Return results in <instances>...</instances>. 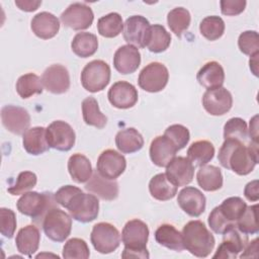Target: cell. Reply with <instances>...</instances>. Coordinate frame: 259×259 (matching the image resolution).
<instances>
[{
    "instance_id": "1",
    "label": "cell",
    "mask_w": 259,
    "mask_h": 259,
    "mask_svg": "<svg viewBox=\"0 0 259 259\" xmlns=\"http://www.w3.org/2000/svg\"><path fill=\"white\" fill-rule=\"evenodd\" d=\"M220 164L234 173L245 176L251 173L259 162L258 143L244 144L237 140L224 141L218 154Z\"/></svg>"
},
{
    "instance_id": "2",
    "label": "cell",
    "mask_w": 259,
    "mask_h": 259,
    "mask_svg": "<svg viewBox=\"0 0 259 259\" xmlns=\"http://www.w3.org/2000/svg\"><path fill=\"white\" fill-rule=\"evenodd\" d=\"M149 228L147 224L139 219H134L124 225L121 232V241L124 249L122 258H149L147 249L149 239Z\"/></svg>"
},
{
    "instance_id": "3",
    "label": "cell",
    "mask_w": 259,
    "mask_h": 259,
    "mask_svg": "<svg viewBox=\"0 0 259 259\" xmlns=\"http://www.w3.org/2000/svg\"><path fill=\"white\" fill-rule=\"evenodd\" d=\"M181 234L184 249L195 257L205 258L214 248V237L201 221L188 222L183 227Z\"/></svg>"
},
{
    "instance_id": "4",
    "label": "cell",
    "mask_w": 259,
    "mask_h": 259,
    "mask_svg": "<svg viewBox=\"0 0 259 259\" xmlns=\"http://www.w3.org/2000/svg\"><path fill=\"white\" fill-rule=\"evenodd\" d=\"M58 206L55 193L27 191L23 193L16 202L18 211L26 217H30L35 225H41L47 212Z\"/></svg>"
},
{
    "instance_id": "5",
    "label": "cell",
    "mask_w": 259,
    "mask_h": 259,
    "mask_svg": "<svg viewBox=\"0 0 259 259\" xmlns=\"http://www.w3.org/2000/svg\"><path fill=\"white\" fill-rule=\"evenodd\" d=\"M71 215L58 206L51 208L41 222V227L46 236L54 242H64L71 234Z\"/></svg>"
},
{
    "instance_id": "6",
    "label": "cell",
    "mask_w": 259,
    "mask_h": 259,
    "mask_svg": "<svg viewBox=\"0 0 259 259\" xmlns=\"http://www.w3.org/2000/svg\"><path fill=\"white\" fill-rule=\"evenodd\" d=\"M110 67L102 60H93L85 65L80 80L83 88L91 93L105 89L110 81Z\"/></svg>"
},
{
    "instance_id": "7",
    "label": "cell",
    "mask_w": 259,
    "mask_h": 259,
    "mask_svg": "<svg viewBox=\"0 0 259 259\" xmlns=\"http://www.w3.org/2000/svg\"><path fill=\"white\" fill-rule=\"evenodd\" d=\"M70 215L77 222L90 223L99 212L98 197L92 193H84L82 190L72 196L66 207Z\"/></svg>"
},
{
    "instance_id": "8",
    "label": "cell",
    "mask_w": 259,
    "mask_h": 259,
    "mask_svg": "<svg viewBox=\"0 0 259 259\" xmlns=\"http://www.w3.org/2000/svg\"><path fill=\"white\" fill-rule=\"evenodd\" d=\"M90 241L97 252L110 254L119 247L121 237L118 230L113 225L101 222L93 226Z\"/></svg>"
},
{
    "instance_id": "9",
    "label": "cell",
    "mask_w": 259,
    "mask_h": 259,
    "mask_svg": "<svg viewBox=\"0 0 259 259\" xmlns=\"http://www.w3.org/2000/svg\"><path fill=\"white\" fill-rule=\"evenodd\" d=\"M169 80L167 67L159 62H152L145 66L140 72L138 83L141 89L150 93L162 91Z\"/></svg>"
},
{
    "instance_id": "10",
    "label": "cell",
    "mask_w": 259,
    "mask_h": 259,
    "mask_svg": "<svg viewBox=\"0 0 259 259\" xmlns=\"http://www.w3.org/2000/svg\"><path fill=\"white\" fill-rule=\"evenodd\" d=\"M47 141L50 148L61 152H68L75 145L76 135L68 122L55 120L47 127Z\"/></svg>"
},
{
    "instance_id": "11",
    "label": "cell",
    "mask_w": 259,
    "mask_h": 259,
    "mask_svg": "<svg viewBox=\"0 0 259 259\" xmlns=\"http://www.w3.org/2000/svg\"><path fill=\"white\" fill-rule=\"evenodd\" d=\"M62 23L74 30H83L91 26L94 20L92 9L85 3L75 2L70 4L61 14Z\"/></svg>"
},
{
    "instance_id": "12",
    "label": "cell",
    "mask_w": 259,
    "mask_h": 259,
    "mask_svg": "<svg viewBox=\"0 0 259 259\" xmlns=\"http://www.w3.org/2000/svg\"><path fill=\"white\" fill-rule=\"evenodd\" d=\"M223 242L218 247L217 252L214 253L212 258H237L239 253H241L245 249L249 242L248 235L241 232L236 226L223 234Z\"/></svg>"
},
{
    "instance_id": "13",
    "label": "cell",
    "mask_w": 259,
    "mask_h": 259,
    "mask_svg": "<svg viewBox=\"0 0 259 259\" xmlns=\"http://www.w3.org/2000/svg\"><path fill=\"white\" fill-rule=\"evenodd\" d=\"M149 20L142 15L130 16L123 23L122 35L127 45H132L136 48H146L149 30Z\"/></svg>"
},
{
    "instance_id": "14",
    "label": "cell",
    "mask_w": 259,
    "mask_h": 259,
    "mask_svg": "<svg viewBox=\"0 0 259 259\" xmlns=\"http://www.w3.org/2000/svg\"><path fill=\"white\" fill-rule=\"evenodd\" d=\"M126 168V160L123 155L118 153L115 150L107 149L103 151L96 163V170L97 172L111 180H115L118 178Z\"/></svg>"
},
{
    "instance_id": "15",
    "label": "cell",
    "mask_w": 259,
    "mask_h": 259,
    "mask_svg": "<svg viewBox=\"0 0 259 259\" xmlns=\"http://www.w3.org/2000/svg\"><path fill=\"white\" fill-rule=\"evenodd\" d=\"M1 120L3 126L10 133L23 135L30 125V115L28 111L20 106L5 105L1 109Z\"/></svg>"
},
{
    "instance_id": "16",
    "label": "cell",
    "mask_w": 259,
    "mask_h": 259,
    "mask_svg": "<svg viewBox=\"0 0 259 259\" xmlns=\"http://www.w3.org/2000/svg\"><path fill=\"white\" fill-rule=\"evenodd\" d=\"M202 106L210 115H224L233 106V96L225 87L206 90L202 95Z\"/></svg>"
},
{
    "instance_id": "17",
    "label": "cell",
    "mask_w": 259,
    "mask_h": 259,
    "mask_svg": "<svg viewBox=\"0 0 259 259\" xmlns=\"http://www.w3.org/2000/svg\"><path fill=\"white\" fill-rule=\"evenodd\" d=\"M41 82L44 88L53 94L66 93L71 84L69 71L63 65H51L44 71L41 75Z\"/></svg>"
},
{
    "instance_id": "18",
    "label": "cell",
    "mask_w": 259,
    "mask_h": 259,
    "mask_svg": "<svg viewBox=\"0 0 259 259\" xmlns=\"http://www.w3.org/2000/svg\"><path fill=\"white\" fill-rule=\"evenodd\" d=\"M107 97L112 106L118 109H127L136 105L139 93L136 87L126 81H117L111 85Z\"/></svg>"
},
{
    "instance_id": "19",
    "label": "cell",
    "mask_w": 259,
    "mask_h": 259,
    "mask_svg": "<svg viewBox=\"0 0 259 259\" xmlns=\"http://www.w3.org/2000/svg\"><path fill=\"white\" fill-rule=\"evenodd\" d=\"M180 208L192 218H197L205 210L206 199L204 194L196 187L186 186L182 188L177 196Z\"/></svg>"
},
{
    "instance_id": "20",
    "label": "cell",
    "mask_w": 259,
    "mask_h": 259,
    "mask_svg": "<svg viewBox=\"0 0 259 259\" xmlns=\"http://www.w3.org/2000/svg\"><path fill=\"white\" fill-rule=\"evenodd\" d=\"M141 65V53L138 48L132 45H124L119 47L113 56V66L115 70L127 75L136 72Z\"/></svg>"
},
{
    "instance_id": "21",
    "label": "cell",
    "mask_w": 259,
    "mask_h": 259,
    "mask_svg": "<svg viewBox=\"0 0 259 259\" xmlns=\"http://www.w3.org/2000/svg\"><path fill=\"white\" fill-rule=\"evenodd\" d=\"M166 175L176 186H186L193 179L194 165L186 157H175L166 166Z\"/></svg>"
},
{
    "instance_id": "22",
    "label": "cell",
    "mask_w": 259,
    "mask_h": 259,
    "mask_svg": "<svg viewBox=\"0 0 259 259\" xmlns=\"http://www.w3.org/2000/svg\"><path fill=\"white\" fill-rule=\"evenodd\" d=\"M85 189L102 200H114L119 193L118 183L115 180L101 176L97 170L93 172L91 178L85 184Z\"/></svg>"
},
{
    "instance_id": "23",
    "label": "cell",
    "mask_w": 259,
    "mask_h": 259,
    "mask_svg": "<svg viewBox=\"0 0 259 259\" xmlns=\"http://www.w3.org/2000/svg\"><path fill=\"white\" fill-rule=\"evenodd\" d=\"M178 152L175 145L166 137H156L150 145V159L158 167H166L176 156Z\"/></svg>"
},
{
    "instance_id": "24",
    "label": "cell",
    "mask_w": 259,
    "mask_h": 259,
    "mask_svg": "<svg viewBox=\"0 0 259 259\" xmlns=\"http://www.w3.org/2000/svg\"><path fill=\"white\" fill-rule=\"evenodd\" d=\"M32 32L41 39H50L60 30V20L53 13L42 11L35 14L30 22Z\"/></svg>"
},
{
    "instance_id": "25",
    "label": "cell",
    "mask_w": 259,
    "mask_h": 259,
    "mask_svg": "<svg viewBox=\"0 0 259 259\" xmlns=\"http://www.w3.org/2000/svg\"><path fill=\"white\" fill-rule=\"evenodd\" d=\"M197 82L207 90L223 87L225 82V71L219 62L205 63L197 72Z\"/></svg>"
},
{
    "instance_id": "26",
    "label": "cell",
    "mask_w": 259,
    "mask_h": 259,
    "mask_svg": "<svg viewBox=\"0 0 259 259\" xmlns=\"http://www.w3.org/2000/svg\"><path fill=\"white\" fill-rule=\"evenodd\" d=\"M40 233L35 225H27L21 228L15 238L17 251L25 256L31 257L38 249Z\"/></svg>"
},
{
    "instance_id": "27",
    "label": "cell",
    "mask_w": 259,
    "mask_h": 259,
    "mask_svg": "<svg viewBox=\"0 0 259 259\" xmlns=\"http://www.w3.org/2000/svg\"><path fill=\"white\" fill-rule=\"evenodd\" d=\"M22 145L24 150L32 156L44 154L50 148L47 141V128L44 126L28 128L23 134Z\"/></svg>"
},
{
    "instance_id": "28",
    "label": "cell",
    "mask_w": 259,
    "mask_h": 259,
    "mask_svg": "<svg viewBox=\"0 0 259 259\" xmlns=\"http://www.w3.org/2000/svg\"><path fill=\"white\" fill-rule=\"evenodd\" d=\"M178 186H176L166 175L159 173L153 176L149 182V191L152 197L160 201L172 199L177 194Z\"/></svg>"
},
{
    "instance_id": "29",
    "label": "cell",
    "mask_w": 259,
    "mask_h": 259,
    "mask_svg": "<svg viewBox=\"0 0 259 259\" xmlns=\"http://www.w3.org/2000/svg\"><path fill=\"white\" fill-rule=\"evenodd\" d=\"M156 242L172 251L181 252L184 250L182 234L170 224H163L155 231Z\"/></svg>"
},
{
    "instance_id": "30",
    "label": "cell",
    "mask_w": 259,
    "mask_h": 259,
    "mask_svg": "<svg viewBox=\"0 0 259 259\" xmlns=\"http://www.w3.org/2000/svg\"><path fill=\"white\" fill-rule=\"evenodd\" d=\"M144 138L135 127H126L115 136V146L123 154H133L144 147Z\"/></svg>"
},
{
    "instance_id": "31",
    "label": "cell",
    "mask_w": 259,
    "mask_h": 259,
    "mask_svg": "<svg viewBox=\"0 0 259 259\" xmlns=\"http://www.w3.org/2000/svg\"><path fill=\"white\" fill-rule=\"evenodd\" d=\"M68 171L71 178L77 183L87 182L93 174L90 160L80 153L70 156L68 160Z\"/></svg>"
},
{
    "instance_id": "32",
    "label": "cell",
    "mask_w": 259,
    "mask_h": 259,
    "mask_svg": "<svg viewBox=\"0 0 259 259\" xmlns=\"http://www.w3.org/2000/svg\"><path fill=\"white\" fill-rule=\"evenodd\" d=\"M196 180L200 188L208 192L221 189L224 182L221 169L214 165L201 166L197 171Z\"/></svg>"
},
{
    "instance_id": "33",
    "label": "cell",
    "mask_w": 259,
    "mask_h": 259,
    "mask_svg": "<svg viewBox=\"0 0 259 259\" xmlns=\"http://www.w3.org/2000/svg\"><path fill=\"white\" fill-rule=\"evenodd\" d=\"M72 52L80 58L93 56L98 49V39L94 33L83 31L78 32L71 42Z\"/></svg>"
},
{
    "instance_id": "34",
    "label": "cell",
    "mask_w": 259,
    "mask_h": 259,
    "mask_svg": "<svg viewBox=\"0 0 259 259\" xmlns=\"http://www.w3.org/2000/svg\"><path fill=\"white\" fill-rule=\"evenodd\" d=\"M213 145L206 140H200L192 143L187 150V158L194 166H204L210 162L214 156Z\"/></svg>"
},
{
    "instance_id": "35",
    "label": "cell",
    "mask_w": 259,
    "mask_h": 259,
    "mask_svg": "<svg viewBox=\"0 0 259 259\" xmlns=\"http://www.w3.org/2000/svg\"><path fill=\"white\" fill-rule=\"evenodd\" d=\"M83 120L87 125L103 128L107 123V117L100 111L97 100L92 97H86L81 104Z\"/></svg>"
},
{
    "instance_id": "36",
    "label": "cell",
    "mask_w": 259,
    "mask_h": 259,
    "mask_svg": "<svg viewBox=\"0 0 259 259\" xmlns=\"http://www.w3.org/2000/svg\"><path fill=\"white\" fill-rule=\"evenodd\" d=\"M171 44V35L161 24H153L150 26L147 39V49L154 54L165 52Z\"/></svg>"
},
{
    "instance_id": "37",
    "label": "cell",
    "mask_w": 259,
    "mask_h": 259,
    "mask_svg": "<svg viewBox=\"0 0 259 259\" xmlns=\"http://www.w3.org/2000/svg\"><path fill=\"white\" fill-rule=\"evenodd\" d=\"M15 89L22 99H27L35 94H41L44 85L40 77L34 73H27L17 79Z\"/></svg>"
},
{
    "instance_id": "38",
    "label": "cell",
    "mask_w": 259,
    "mask_h": 259,
    "mask_svg": "<svg viewBox=\"0 0 259 259\" xmlns=\"http://www.w3.org/2000/svg\"><path fill=\"white\" fill-rule=\"evenodd\" d=\"M123 29L122 18L117 12H110L97 21V30L103 37L112 38L119 35Z\"/></svg>"
},
{
    "instance_id": "39",
    "label": "cell",
    "mask_w": 259,
    "mask_h": 259,
    "mask_svg": "<svg viewBox=\"0 0 259 259\" xmlns=\"http://www.w3.org/2000/svg\"><path fill=\"white\" fill-rule=\"evenodd\" d=\"M191 15L184 7H176L169 11L167 15V23L172 32L180 37L190 25Z\"/></svg>"
},
{
    "instance_id": "40",
    "label": "cell",
    "mask_w": 259,
    "mask_h": 259,
    "mask_svg": "<svg viewBox=\"0 0 259 259\" xmlns=\"http://www.w3.org/2000/svg\"><path fill=\"white\" fill-rule=\"evenodd\" d=\"M225 21L222 17L217 15L204 17L199 24L200 34L210 41L221 38L225 32Z\"/></svg>"
},
{
    "instance_id": "41",
    "label": "cell",
    "mask_w": 259,
    "mask_h": 259,
    "mask_svg": "<svg viewBox=\"0 0 259 259\" xmlns=\"http://www.w3.org/2000/svg\"><path fill=\"white\" fill-rule=\"evenodd\" d=\"M222 213L231 223L236 224L247 207V203L239 196H231L226 198L219 205Z\"/></svg>"
},
{
    "instance_id": "42",
    "label": "cell",
    "mask_w": 259,
    "mask_h": 259,
    "mask_svg": "<svg viewBox=\"0 0 259 259\" xmlns=\"http://www.w3.org/2000/svg\"><path fill=\"white\" fill-rule=\"evenodd\" d=\"M224 139L237 140L246 143L248 140V126L241 117H232L224 125Z\"/></svg>"
},
{
    "instance_id": "43",
    "label": "cell",
    "mask_w": 259,
    "mask_h": 259,
    "mask_svg": "<svg viewBox=\"0 0 259 259\" xmlns=\"http://www.w3.org/2000/svg\"><path fill=\"white\" fill-rule=\"evenodd\" d=\"M62 256L65 259H87L90 256V250L83 239L72 238L65 243Z\"/></svg>"
},
{
    "instance_id": "44",
    "label": "cell",
    "mask_w": 259,
    "mask_h": 259,
    "mask_svg": "<svg viewBox=\"0 0 259 259\" xmlns=\"http://www.w3.org/2000/svg\"><path fill=\"white\" fill-rule=\"evenodd\" d=\"M257 208L258 205H247L243 214L239 218L236 223V227L243 233L247 235L257 234L259 231L258 221H257Z\"/></svg>"
},
{
    "instance_id": "45",
    "label": "cell",
    "mask_w": 259,
    "mask_h": 259,
    "mask_svg": "<svg viewBox=\"0 0 259 259\" xmlns=\"http://www.w3.org/2000/svg\"><path fill=\"white\" fill-rule=\"evenodd\" d=\"M37 182L35 173L31 171H22L18 174L16 182L7 188V191L11 195H20L31 190Z\"/></svg>"
},
{
    "instance_id": "46",
    "label": "cell",
    "mask_w": 259,
    "mask_h": 259,
    "mask_svg": "<svg viewBox=\"0 0 259 259\" xmlns=\"http://www.w3.org/2000/svg\"><path fill=\"white\" fill-rule=\"evenodd\" d=\"M164 136H166L175 145L178 151L185 148L190 140V133L188 128L177 123L168 126L164 132Z\"/></svg>"
},
{
    "instance_id": "47",
    "label": "cell",
    "mask_w": 259,
    "mask_h": 259,
    "mask_svg": "<svg viewBox=\"0 0 259 259\" xmlns=\"http://www.w3.org/2000/svg\"><path fill=\"white\" fill-rule=\"evenodd\" d=\"M238 47L240 51L247 56L259 54V37L256 30L243 31L238 38Z\"/></svg>"
},
{
    "instance_id": "48",
    "label": "cell",
    "mask_w": 259,
    "mask_h": 259,
    "mask_svg": "<svg viewBox=\"0 0 259 259\" xmlns=\"http://www.w3.org/2000/svg\"><path fill=\"white\" fill-rule=\"evenodd\" d=\"M208 225L210 229L219 235L225 234L227 231H229L231 228L235 227L236 224L231 223L229 220L225 218V215L222 213L219 206H215L209 213L207 219Z\"/></svg>"
},
{
    "instance_id": "49",
    "label": "cell",
    "mask_w": 259,
    "mask_h": 259,
    "mask_svg": "<svg viewBox=\"0 0 259 259\" xmlns=\"http://www.w3.org/2000/svg\"><path fill=\"white\" fill-rule=\"evenodd\" d=\"M16 230V217L15 212L7 207L0 208V232L7 239L14 236Z\"/></svg>"
},
{
    "instance_id": "50",
    "label": "cell",
    "mask_w": 259,
    "mask_h": 259,
    "mask_svg": "<svg viewBox=\"0 0 259 259\" xmlns=\"http://www.w3.org/2000/svg\"><path fill=\"white\" fill-rule=\"evenodd\" d=\"M221 11L227 16H236L245 10L247 2L245 0H222Z\"/></svg>"
},
{
    "instance_id": "51",
    "label": "cell",
    "mask_w": 259,
    "mask_h": 259,
    "mask_svg": "<svg viewBox=\"0 0 259 259\" xmlns=\"http://www.w3.org/2000/svg\"><path fill=\"white\" fill-rule=\"evenodd\" d=\"M80 190L81 189L79 187L74 185H64L57 190V192L55 193V198L58 204H60L63 207H66L67 203L72 198V196L79 192Z\"/></svg>"
},
{
    "instance_id": "52",
    "label": "cell",
    "mask_w": 259,
    "mask_h": 259,
    "mask_svg": "<svg viewBox=\"0 0 259 259\" xmlns=\"http://www.w3.org/2000/svg\"><path fill=\"white\" fill-rule=\"evenodd\" d=\"M244 195L249 201H257L259 199L258 180L248 182L244 188Z\"/></svg>"
},
{
    "instance_id": "53",
    "label": "cell",
    "mask_w": 259,
    "mask_h": 259,
    "mask_svg": "<svg viewBox=\"0 0 259 259\" xmlns=\"http://www.w3.org/2000/svg\"><path fill=\"white\" fill-rule=\"evenodd\" d=\"M15 5L22 11L25 12H32L35 11L40 5L41 1H31V0H22V1H15Z\"/></svg>"
},
{
    "instance_id": "54",
    "label": "cell",
    "mask_w": 259,
    "mask_h": 259,
    "mask_svg": "<svg viewBox=\"0 0 259 259\" xmlns=\"http://www.w3.org/2000/svg\"><path fill=\"white\" fill-rule=\"evenodd\" d=\"M244 253L240 256L241 258H246V257H253V254L255 257H257V251H258V239H254L251 242H248L247 246L243 250Z\"/></svg>"
},
{
    "instance_id": "55",
    "label": "cell",
    "mask_w": 259,
    "mask_h": 259,
    "mask_svg": "<svg viewBox=\"0 0 259 259\" xmlns=\"http://www.w3.org/2000/svg\"><path fill=\"white\" fill-rule=\"evenodd\" d=\"M249 134L252 139V142L258 143V115H255L250 119Z\"/></svg>"
},
{
    "instance_id": "56",
    "label": "cell",
    "mask_w": 259,
    "mask_h": 259,
    "mask_svg": "<svg viewBox=\"0 0 259 259\" xmlns=\"http://www.w3.org/2000/svg\"><path fill=\"white\" fill-rule=\"evenodd\" d=\"M258 56H259V54L253 55V56L250 58V61H249L250 70L252 71V73H253L256 77L258 76Z\"/></svg>"
}]
</instances>
